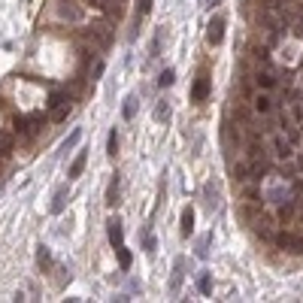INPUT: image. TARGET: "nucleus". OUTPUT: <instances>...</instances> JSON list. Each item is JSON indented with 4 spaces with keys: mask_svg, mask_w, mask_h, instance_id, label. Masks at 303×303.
Segmentation results:
<instances>
[{
    "mask_svg": "<svg viewBox=\"0 0 303 303\" xmlns=\"http://www.w3.org/2000/svg\"><path fill=\"white\" fill-rule=\"evenodd\" d=\"M209 88H212V79L206 76V70H200V76H197V82H194V88H191V100H194V103H203V100L209 97Z\"/></svg>",
    "mask_w": 303,
    "mask_h": 303,
    "instance_id": "f257e3e1",
    "label": "nucleus"
},
{
    "mask_svg": "<svg viewBox=\"0 0 303 303\" xmlns=\"http://www.w3.org/2000/svg\"><path fill=\"white\" fill-rule=\"evenodd\" d=\"M106 155H109V158L118 155V131H115V127H112L109 137H106Z\"/></svg>",
    "mask_w": 303,
    "mask_h": 303,
    "instance_id": "f3484780",
    "label": "nucleus"
},
{
    "mask_svg": "<svg viewBox=\"0 0 303 303\" xmlns=\"http://www.w3.org/2000/svg\"><path fill=\"white\" fill-rule=\"evenodd\" d=\"M143 246H146V255H155V237H152L149 228H146V234H143Z\"/></svg>",
    "mask_w": 303,
    "mask_h": 303,
    "instance_id": "c85d7f7f",
    "label": "nucleus"
},
{
    "mask_svg": "<svg viewBox=\"0 0 303 303\" xmlns=\"http://www.w3.org/2000/svg\"><path fill=\"white\" fill-rule=\"evenodd\" d=\"M294 215V203H279V209H276V219L279 222H288Z\"/></svg>",
    "mask_w": 303,
    "mask_h": 303,
    "instance_id": "b1692460",
    "label": "nucleus"
},
{
    "mask_svg": "<svg viewBox=\"0 0 303 303\" xmlns=\"http://www.w3.org/2000/svg\"><path fill=\"white\" fill-rule=\"evenodd\" d=\"M149 9H152V0H140V3H137V24L149 15Z\"/></svg>",
    "mask_w": 303,
    "mask_h": 303,
    "instance_id": "bb28decb",
    "label": "nucleus"
},
{
    "mask_svg": "<svg viewBox=\"0 0 303 303\" xmlns=\"http://www.w3.org/2000/svg\"><path fill=\"white\" fill-rule=\"evenodd\" d=\"M179 231H182V237H191V234H194V212H191V209H182V228H179Z\"/></svg>",
    "mask_w": 303,
    "mask_h": 303,
    "instance_id": "4468645a",
    "label": "nucleus"
},
{
    "mask_svg": "<svg viewBox=\"0 0 303 303\" xmlns=\"http://www.w3.org/2000/svg\"><path fill=\"white\" fill-rule=\"evenodd\" d=\"M67 200H70V188H67V185H61V188L55 191V200H52V212H55V215H61V212H64V206H67Z\"/></svg>",
    "mask_w": 303,
    "mask_h": 303,
    "instance_id": "1a4fd4ad",
    "label": "nucleus"
},
{
    "mask_svg": "<svg viewBox=\"0 0 303 303\" xmlns=\"http://www.w3.org/2000/svg\"><path fill=\"white\" fill-rule=\"evenodd\" d=\"M173 82H176V73H173L170 67H167V70H161V76H158V85H161V88H167V85H173Z\"/></svg>",
    "mask_w": 303,
    "mask_h": 303,
    "instance_id": "393cba45",
    "label": "nucleus"
},
{
    "mask_svg": "<svg viewBox=\"0 0 303 303\" xmlns=\"http://www.w3.org/2000/svg\"><path fill=\"white\" fill-rule=\"evenodd\" d=\"M61 15L67 18V21H82V9H76V3H61Z\"/></svg>",
    "mask_w": 303,
    "mask_h": 303,
    "instance_id": "9b49d317",
    "label": "nucleus"
},
{
    "mask_svg": "<svg viewBox=\"0 0 303 303\" xmlns=\"http://www.w3.org/2000/svg\"><path fill=\"white\" fill-rule=\"evenodd\" d=\"M273 152H276L279 161H294V146L282 137H273Z\"/></svg>",
    "mask_w": 303,
    "mask_h": 303,
    "instance_id": "20e7f679",
    "label": "nucleus"
},
{
    "mask_svg": "<svg viewBox=\"0 0 303 303\" xmlns=\"http://www.w3.org/2000/svg\"><path fill=\"white\" fill-rule=\"evenodd\" d=\"M155 121H170V100H158V106H155Z\"/></svg>",
    "mask_w": 303,
    "mask_h": 303,
    "instance_id": "2eb2a0df",
    "label": "nucleus"
},
{
    "mask_svg": "<svg viewBox=\"0 0 303 303\" xmlns=\"http://www.w3.org/2000/svg\"><path fill=\"white\" fill-rule=\"evenodd\" d=\"M161 39H164V27H158V33L152 36V46H149V61H155V58H158V52H161Z\"/></svg>",
    "mask_w": 303,
    "mask_h": 303,
    "instance_id": "dca6fc26",
    "label": "nucleus"
},
{
    "mask_svg": "<svg viewBox=\"0 0 303 303\" xmlns=\"http://www.w3.org/2000/svg\"><path fill=\"white\" fill-rule=\"evenodd\" d=\"M225 39V15H212L209 27H206V42L209 46H219Z\"/></svg>",
    "mask_w": 303,
    "mask_h": 303,
    "instance_id": "f03ea898",
    "label": "nucleus"
},
{
    "mask_svg": "<svg viewBox=\"0 0 303 303\" xmlns=\"http://www.w3.org/2000/svg\"><path fill=\"white\" fill-rule=\"evenodd\" d=\"M106 234H109V243H112V249L124 243V228H121V222H118V219H109V222H106Z\"/></svg>",
    "mask_w": 303,
    "mask_h": 303,
    "instance_id": "39448f33",
    "label": "nucleus"
},
{
    "mask_svg": "<svg viewBox=\"0 0 303 303\" xmlns=\"http://www.w3.org/2000/svg\"><path fill=\"white\" fill-rule=\"evenodd\" d=\"M291 252H303V237H294V240H291Z\"/></svg>",
    "mask_w": 303,
    "mask_h": 303,
    "instance_id": "2f4dec72",
    "label": "nucleus"
},
{
    "mask_svg": "<svg viewBox=\"0 0 303 303\" xmlns=\"http://www.w3.org/2000/svg\"><path fill=\"white\" fill-rule=\"evenodd\" d=\"M270 240H273V243H276L279 249H291V240H294V237H291L288 231H279V234H273Z\"/></svg>",
    "mask_w": 303,
    "mask_h": 303,
    "instance_id": "a211bd4d",
    "label": "nucleus"
},
{
    "mask_svg": "<svg viewBox=\"0 0 303 303\" xmlns=\"http://www.w3.org/2000/svg\"><path fill=\"white\" fill-rule=\"evenodd\" d=\"M209 243H212V234L200 240V246H197V255H200V258H206V252H209Z\"/></svg>",
    "mask_w": 303,
    "mask_h": 303,
    "instance_id": "7c9ffc66",
    "label": "nucleus"
},
{
    "mask_svg": "<svg viewBox=\"0 0 303 303\" xmlns=\"http://www.w3.org/2000/svg\"><path fill=\"white\" fill-rule=\"evenodd\" d=\"M255 85H258V88H264V91H270V88H276L279 82H276V76H273V73L258 70V73H255Z\"/></svg>",
    "mask_w": 303,
    "mask_h": 303,
    "instance_id": "9d476101",
    "label": "nucleus"
},
{
    "mask_svg": "<svg viewBox=\"0 0 303 303\" xmlns=\"http://www.w3.org/2000/svg\"><path fill=\"white\" fill-rule=\"evenodd\" d=\"M252 106H255L258 115H273V112H276V103H273V97H267V94H258V97L252 100Z\"/></svg>",
    "mask_w": 303,
    "mask_h": 303,
    "instance_id": "423d86ee",
    "label": "nucleus"
},
{
    "mask_svg": "<svg viewBox=\"0 0 303 303\" xmlns=\"http://www.w3.org/2000/svg\"><path fill=\"white\" fill-rule=\"evenodd\" d=\"M67 115H70V106H55V112H52V121H55V124H61Z\"/></svg>",
    "mask_w": 303,
    "mask_h": 303,
    "instance_id": "cd10ccee",
    "label": "nucleus"
},
{
    "mask_svg": "<svg viewBox=\"0 0 303 303\" xmlns=\"http://www.w3.org/2000/svg\"><path fill=\"white\" fill-rule=\"evenodd\" d=\"M297 170H303V155H297Z\"/></svg>",
    "mask_w": 303,
    "mask_h": 303,
    "instance_id": "72a5a7b5",
    "label": "nucleus"
},
{
    "mask_svg": "<svg viewBox=\"0 0 303 303\" xmlns=\"http://www.w3.org/2000/svg\"><path fill=\"white\" fill-rule=\"evenodd\" d=\"M182 279H185V258L179 255V258L173 261V276H170V294H173V297L179 294V288H182Z\"/></svg>",
    "mask_w": 303,
    "mask_h": 303,
    "instance_id": "7ed1b4c3",
    "label": "nucleus"
},
{
    "mask_svg": "<svg viewBox=\"0 0 303 303\" xmlns=\"http://www.w3.org/2000/svg\"><path fill=\"white\" fill-rule=\"evenodd\" d=\"M121 115H124L127 121H131V118L137 115V97H134V94H131V97L124 100V109H121Z\"/></svg>",
    "mask_w": 303,
    "mask_h": 303,
    "instance_id": "5701e85b",
    "label": "nucleus"
},
{
    "mask_svg": "<svg viewBox=\"0 0 303 303\" xmlns=\"http://www.w3.org/2000/svg\"><path fill=\"white\" fill-rule=\"evenodd\" d=\"M203 197H206L203 203H206V209H209V212H212V209H219V188H215V185H206V188H203Z\"/></svg>",
    "mask_w": 303,
    "mask_h": 303,
    "instance_id": "f8f14e48",
    "label": "nucleus"
},
{
    "mask_svg": "<svg viewBox=\"0 0 303 303\" xmlns=\"http://www.w3.org/2000/svg\"><path fill=\"white\" fill-rule=\"evenodd\" d=\"M115 255H118V264H121V270H131V252L124 249V243H121V246H115Z\"/></svg>",
    "mask_w": 303,
    "mask_h": 303,
    "instance_id": "412c9836",
    "label": "nucleus"
},
{
    "mask_svg": "<svg viewBox=\"0 0 303 303\" xmlns=\"http://www.w3.org/2000/svg\"><path fill=\"white\" fill-rule=\"evenodd\" d=\"M288 115H291V121H297V124L303 121V103L300 100H291V112H288Z\"/></svg>",
    "mask_w": 303,
    "mask_h": 303,
    "instance_id": "a878e982",
    "label": "nucleus"
},
{
    "mask_svg": "<svg viewBox=\"0 0 303 303\" xmlns=\"http://www.w3.org/2000/svg\"><path fill=\"white\" fill-rule=\"evenodd\" d=\"M219 3H222V0H200L203 9H212V6H219Z\"/></svg>",
    "mask_w": 303,
    "mask_h": 303,
    "instance_id": "473e14b6",
    "label": "nucleus"
},
{
    "mask_svg": "<svg viewBox=\"0 0 303 303\" xmlns=\"http://www.w3.org/2000/svg\"><path fill=\"white\" fill-rule=\"evenodd\" d=\"M85 164H88V152H85V149H79V155L73 158V164H70V170H67V176H70V179H76V176H82V170H85Z\"/></svg>",
    "mask_w": 303,
    "mask_h": 303,
    "instance_id": "6e6552de",
    "label": "nucleus"
},
{
    "mask_svg": "<svg viewBox=\"0 0 303 303\" xmlns=\"http://www.w3.org/2000/svg\"><path fill=\"white\" fill-rule=\"evenodd\" d=\"M285 140H288L291 146H297V143H300V134L294 131V124H291V127H285Z\"/></svg>",
    "mask_w": 303,
    "mask_h": 303,
    "instance_id": "c756f323",
    "label": "nucleus"
},
{
    "mask_svg": "<svg viewBox=\"0 0 303 303\" xmlns=\"http://www.w3.org/2000/svg\"><path fill=\"white\" fill-rule=\"evenodd\" d=\"M118 197H121V179L112 176V179H109V188H106V206H118V203H121Z\"/></svg>",
    "mask_w": 303,
    "mask_h": 303,
    "instance_id": "0eeeda50",
    "label": "nucleus"
},
{
    "mask_svg": "<svg viewBox=\"0 0 303 303\" xmlns=\"http://www.w3.org/2000/svg\"><path fill=\"white\" fill-rule=\"evenodd\" d=\"M197 288H200V294H203V297H206V294L212 291V276H209L206 270H203V273L197 276Z\"/></svg>",
    "mask_w": 303,
    "mask_h": 303,
    "instance_id": "6ab92c4d",
    "label": "nucleus"
},
{
    "mask_svg": "<svg viewBox=\"0 0 303 303\" xmlns=\"http://www.w3.org/2000/svg\"><path fill=\"white\" fill-rule=\"evenodd\" d=\"M79 137H82V131L76 127V131H73V134H70V137H67V140L61 143V155H67V152H70V149H73V146L79 143Z\"/></svg>",
    "mask_w": 303,
    "mask_h": 303,
    "instance_id": "aec40b11",
    "label": "nucleus"
},
{
    "mask_svg": "<svg viewBox=\"0 0 303 303\" xmlns=\"http://www.w3.org/2000/svg\"><path fill=\"white\" fill-rule=\"evenodd\" d=\"M36 261H39V267H42L46 273L52 270V255H49V249H46V246H39V252H36Z\"/></svg>",
    "mask_w": 303,
    "mask_h": 303,
    "instance_id": "4be33fe9",
    "label": "nucleus"
},
{
    "mask_svg": "<svg viewBox=\"0 0 303 303\" xmlns=\"http://www.w3.org/2000/svg\"><path fill=\"white\" fill-rule=\"evenodd\" d=\"M231 173H234V179H237V182H249V179H252V176H249V164H246V161H237V164L231 167Z\"/></svg>",
    "mask_w": 303,
    "mask_h": 303,
    "instance_id": "ddd939ff",
    "label": "nucleus"
}]
</instances>
